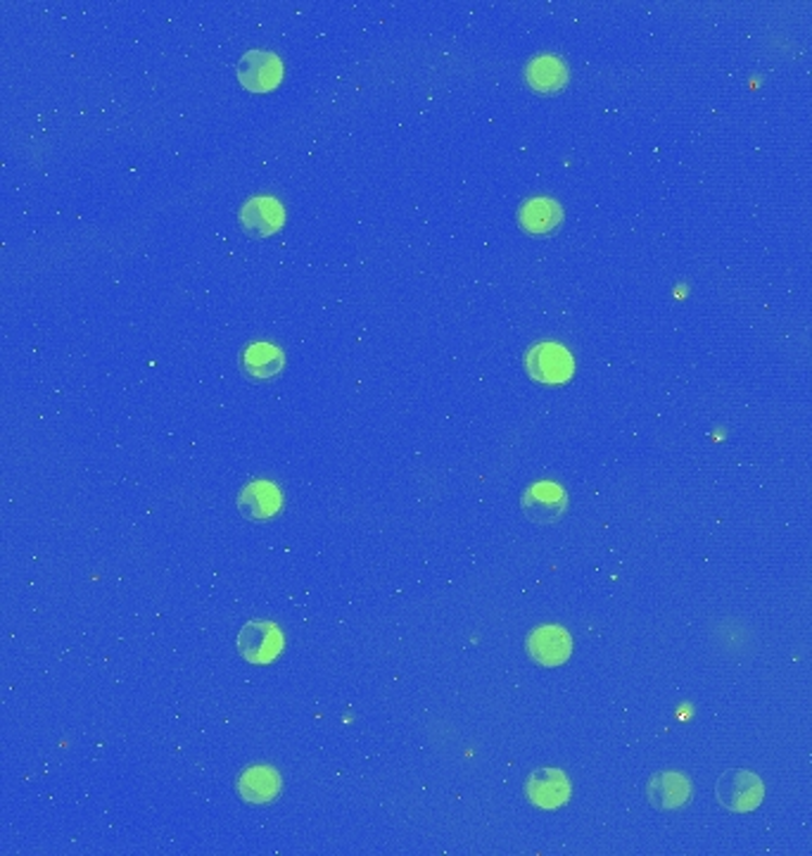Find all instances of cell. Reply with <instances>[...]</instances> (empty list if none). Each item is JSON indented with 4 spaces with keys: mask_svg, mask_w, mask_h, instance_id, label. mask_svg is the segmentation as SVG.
<instances>
[{
    "mask_svg": "<svg viewBox=\"0 0 812 856\" xmlns=\"http://www.w3.org/2000/svg\"><path fill=\"white\" fill-rule=\"evenodd\" d=\"M715 795L718 802L727 811L746 814V811H756L760 807V802L765 797V785L753 771L732 769L720 776L715 785Z\"/></svg>",
    "mask_w": 812,
    "mask_h": 856,
    "instance_id": "cell-1",
    "label": "cell"
},
{
    "mask_svg": "<svg viewBox=\"0 0 812 856\" xmlns=\"http://www.w3.org/2000/svg\"><path fill=\"white\" fill-rule=\"evenodd\" d=\"M520 507H523L525 516L532 524L551 526L566 516L568 493L561 486L551 481L532 483L525 488L523 498H520Z\"/></svg>",
    "mask_w": 812,
    "mask_h": 856,
    "instance_id": "cell-2",
    "label": "cell"
},
{
    "mask_svg": "<svg viewBox=\"0 0 812 856\" xmlns=\"http://www.w3.org/2000/svg\"><path fill=\"white\" fill-rule=\"evenodd\" d=\"M525 367L532 379L540 383H566L575 372V362L563 345L537 343L530 348Z\"/></svg>",
    "mask_w": 812,
    "mask_h": 856,
    "instance_id": "cell-3",
    "label": "cell"
},
{
    "mask_svg": "<svg viewBox=\"0 0 812 856\" xmlns=\"http://www.w3.org/2000/svg\"><path fill=\"white\" fill-rule=\"evenodd\" d=\"M238 79L248 91H269L283 79V62L269 50H250L238 62Z\"/></svg>",
    "mask_w": 812,
    "mask_h": 856,
    "instance_id": "cell-4",
    "label": "cell"
},
{
    "mask_svg": "<svg viewBox=\"0 0 812 856\" xmlns=\"http://www.w3.org/2000/svg\"><path fill=\"white\" fill-rule=\"evenodd\" d=\"M238 650L250 664H269L283 650V633L274 624L252 621L240 631Z\"/></svg>",
    "mask_w": 812,
    "mask_h": 856,
    "instance_id": "cell-5",
    "label": "cell"
},
{
    "mask_svg": "<svg viewBox=\"0 0 812 856\" xmlns=\"http://www.w3.org/2000/svg\"><path fill=\"white\" fill-rule=\"evenodd\" d=\"M528 652L542 666H561L573 652V638L563 626H542L530 633Z\"/></svg>",
    "mask_w": 812,
    "mask_h": 856,
    "instance_id": "cell-6",
    "label": "cell"
},
{
    "mask_svg": "<svg viewBox=\"0 0 812 856\" xmlns=\"http://www.w3.org/2000/svg\"><path fill=\"white\" fill-rule=\"evenodd\" d=\"M528 800L540 809H561L570 800V783L563 771L558 769H540L528 778L525 783Z\"/></svg>",
    "mask_w": 812,
    "mask_h": 856,
    "instance_id": "cell-7",
    "label": "cell"
},
{
    "mask_svg": "<svg viewBox=\"0 0 812 856\" xmlns=\"http://www.w3.org/2000/svg\"><path fill=\"white\" fill-rule=\"evenodd\" d=\"M283 205L271 196L250 198L243 210H240V222H243L245 231L257 238L276 234L283 226Z\"/></svg>",
    "mask_w": 812,
    "mask_h": 856,
    "instance_id": "cell-8",
    "label": "cell"
},
{
    "mask_svg": "<svg viewBox=\"0 0 812 856\" xmlns=\"http://www.w3.org/2000/svg\"><path fill=\"white\" fill-rule=\"evenodd\" d=\"M283 507V495L271 481H252L238 495V509L252 521L271 519Z\"/></svg>",
    "mask_w": 812,
    "mask_h": 856,
    "instance_id": "cell-9",
    "label": "cell"
},
{
    "mask_svg": "<svg viewBox=\"0 0 812 856\" xmlns=\"http://www.w3.org/2000/svg\"><path fill=\"white\" fill-rule=\"evenodd\" d=\"M646 797H649V804H654L658 811L680 809L692 800V783L687 776L677 771H663L649 780Z\"/></svg>",
    "mask_w": 812,
    "mask_h": 856,
    "instance_id": "cell-10",
    "label": "cell"
},
{
    "mask_svg": "<svg viewBox=\"0 0 812 856\" xmlns=\"http://www.w3.org/2000/svg\"><path fill=\"white\" fill-rule=\"evenodd\" d=\"M240 797L250 804H264L281 795V776L269 766H252L238 778Z\"/></svg>",
    "mask_w": 812,
    "mask_h": 856,
    "instance_id": "cell-11",
    "label": "cell"
},
{
    "mask_svg": "<svg viewBox=\"0 0 812 856\" xmlns=\"http://www.w3.org/2000/svg\"><path fill=\"white\" fill-rule=\"evenodd\" d=\"M518 219L530 234H549L563 219V210L551 198H530L518 210Z\"/></svg>",
    "mask_w": 812,
    "mask_h": 856,
    "instance_id": "cell-12",
    "label": "cell"
},
{
    "mask_svg": "<svg viewBox=\"0 0 812 856\" xmlns=\"http://www.w3.org/2000/svg\"><path fill=\"white\" fill-rule=\"evenodd\" d=\"M525 79L540 93H556L568 84V70L563 60L554 55H540L528 65Z\"/></svg>",
    "mask_w": 812,
    "mask_h": 856,
    "instance_id": "cell-13",
    "label": "cell"
},
{
    "mask_svg": "<svg viewBox=\"0 0 812 856\" xmlns=\"http://www.w3.org/2000/svg\"><path fill=\"white\" fill-rule=\"evenodd\" d=\"M283 352L271 343H252L243 352V367L255 379H271L283 369Z\"/></svg>",
    "mask_w": 812,
    "mask_h": 856,
    "instance_id": "cell-14",
    "label": "cell"
}]
</instances>
